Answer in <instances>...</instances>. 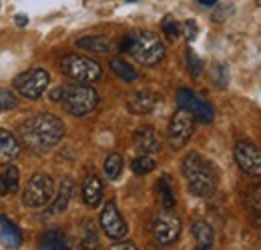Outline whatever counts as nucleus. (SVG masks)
I'll return each mask as SVG.
<instances>
[{
  "label": "nucleus",
  "mask_w": 261,
  "mask_h": 250,
  "mask_svg": "<svg viewBox=\"0 0 261 250\" xmlns=\"http://www.w3.org/2000/svg\"><path fill=\"white\" fill-rule=\"evenodd\" d=\"M100 226H102L105 234L109 238H113V240H121L129 232L127 222L123 220V216H121V212H119V208H117L115 202H107L105 204V208L100 212Z\"/></svg>",
  "instance_id": "f8f14e48"
},
{
  "label": "nucleus",
  "mask_w": 261,
  "mask_h": 250,
  "mask_svg": "<svg viewBox=\"0 0 261 250\" xmlns=\"http://www.w3.org/2000/svg\"><path fill=\"white\" fill-rule=\"evenodd\" d=\"M38 246L42 250H65L68 248V242H66L65 234L61 230H46L40 236Z\"/></svg>",
  "instance_id": "4be33fe9"
},
{
  "label": "nucleus",
  "mask_w": 261,
  "mask_h": 250,
  "mask_svg": "<svg viewBox=\"0 0 261 250\" xmlns=\"http://www.w3.org/2000/svg\"><path fill=\"white\" fill-rule=\"evenodd\" d=\"M76 46L89 52H111V40L107 36L100 34H91V36H83L76 40Z\"/></svg>",
  "instance_id": "6ab92c4d"
},
{
  "label": "nucleus",
  "mask_w": 261,
  "mask_h": 250,
  "mask_svg": "<svg viewBox=\"0 0 261 250\" xmlns=\"http://www.w3.org/2000/svg\"><path fill=\"white\" fill-rule=\"evenodd\" d=\"M181 234V220L171 208H165L159 212L153 222V236L159 244H173Z\"/></svg>",
  "instance_id": "1a4fd4ad"
},
{
  "label": "nucleus",
  "mask_w": 261,
  "mask_h": 250,
  "mask_svg": "<svg viewBox=\"0 0 261 250\" xmlns=\"http://www.w3.org/2000/svg\"><path fill=\"white\" fill-rule=\"evenodd\" d=\"M157 94L151 90H137L127 98V108L133 114H149L157 106Z\"/></svg>",
  "instance_id": "4468645a"
},
{
  "label": "nucleus",
  "mask_w": 261,
  "mask_h": 250,
  "mask_svg": "<svg viewBox=\"0 0 261 250\" xmlns=\"http://www.w3.org/2000/svg\"><path fill=\"white\" fill-rule=\"evenodd\" d=\"M83 200L89 208H97L102 200V182L98 176H89L83 184Z\"/></svg>",
  "instance_id": "f3484780"
},
{
  "label": "nucleus",
  "mask_w": 261,
  "mask_h": 250,
  "mask_svg": "<svg viewBox=\"0 0 261 250\" xmlns=\"http://www.w3.org/2000/svg\"><path fill=\"white\" fill-rule=\"evenodd\" d=\"M48 82H50V76H48V72L44 68H31V70L18 74L14 78V82H12V86L16 88V92L20 96L36 100V98H40L44 94Z\"/></svg>",
  "instance_id": "6e6552de"
},
{
  "label": "nucleus",
  "mask_w": 261,
  "mask_h": 250,
  "mask_svg": "<svg viewBox=\"0 0 261 250\" xmlns=\"http://www.w3.org/2000/svg\"><path fill=\"white\" fill-rule=\"evenodd\" d=\"M55 182L48 174H34L22 192V204L29 208H42L53 200Z\"/></svg>",
  "instance_id": "423d86ee"
},
{
  "label": "nucleus",
  "mask_w": 261,
  "mask_h": 250,
  "mask_svg": "<svg viewBox=\"0 0 261 250\" xmlns=\"http://www.w3.org/2000/svg\"><path fill=\"white\" fill-rule=\"evenodd\" d=\"M155 166H157V162L151 158V154H141V157L135 158V160H133V164H130L133 172H135V174H139V176H145V174L153 172V170H155Z\"/></svg>",
  "instance_id": "393cba45"
},
{
  "label": "nucleus",
  "mask_w": 261,
  "mask_h": 250,
  "mask_svg": "<svg viewBox=\"0 0 261 250\" xmlns=\"http://www.w3.org/2000/svg\"><path fill=\"white\" fill-rule=\"evenodd\" d=\"M113 248L115 250H135L137 246H135L133 242H119V244H115Z\"/></svg>",
  "instance_id": "473e14b6"
},
{
  "label": "nucleus",
  "mask_w": 261,
  "mask_h": 250,
  "mask_svg": "<svg viewBox=\"0 0 261 250\" xmlns=\"http://www.w3.org/2000/svg\"><path fill=\"white\" fill-rule=\"evenodd\" d=\"M193 130H195V118L193 114H189L187 110L179 108L171 122H169V128H167V140H169V146L173 150H181L193 136Z\"/></svg>",
  "instance_id": "0eeeda50"
},
{
  "label": "nucleus",
  "mask_w": 261,
  "mask_h": 250,
  "mask_svg": "<svg viewBox=\"0 0 261 250\" xmlns=\"http://www.w3.org/2000/svg\"><path fill=\"white\" fill-rule=\"evenodd\" d=\"M233 157L241 172H245L247 176H261V148H257L255 144L247 140L237 142Z\"/></svg>",
  "instance_id": "9b49d317"
},
{
  "label": "nucleus",
  "mask_w": 261,
  "mask_h": 250,
  "mask_svg": "<svg viewBox=\"0 0 261 250\" xmlns=\"http://www.w3.org/2000/svg\"><path fill=\"white\" fill-rule=\"evenodd\" d=\"M187 66H189V72L193 78H199L201 72H203V60L197 56L193 50H187Z\"/></svg>",
  "instance_id": "cd10ccee"
},
{
  "label": "nucleus",
  "mask_w": 261,
  "mask_h": 250,
  "mask_svg": "<svg viewBox=\"0 0 261 250\" xmlns=\"http://www.w3.org/2000/svg\"><path fill=\"white\" fill-rule=\"evenodd\" d=\"M20 154V144L12 132L0 128V164H8Z\"/></svg>",
  "instance_id": "2eb2a0df"
},
{
  "label": "nucleus",
  "mask_w": 261,
  "mask_h": 250,
  "mask_svg": "<svg viewBox=\"0 0 261 250\" xmlns=\"http://www.w3.org/2000/svg\"><path fill=\"white\" fill-rule=\"evenodd\" d=\"M27 22H29V18H27V16H22V14H18V16H16V24H18V26H27Z\"/></svg>",
  "instance_id": "72a5a7b5"
},
{
  "label": "nucleus",
  "mask_w": 261,
  "mask_h": 250,
  "mask_svg": "<svg viewBox=\"0 0 261 250\" xmlns=\"http://www.w3.org/2000/svg\"><path fill=\"white\" fill-rule=\"evenodd\" d=\"M129 2H135V0H129Z\"/></svg>",
  "instance_id": "c9c22d12"
},
{
  "label": "nucleus",
  "mask_w": 261,
  "mask_h": 250,
  "mask_svg": "<svg viewBox=\"0 0 261 250\" xmlns=\"http://www.w3.org/2000/svg\"><path fill=\"white\" fill-rule=\"evenodd\" d=\"M72 192H74V184L66 176V178H63V182H61V188H59V194H57L55 202L48 208V214H61V212H65L68 202H70V198H72Z\"/></svg>",
  "instance_id": "a211bd4d"
},
{
  "label": "nucleus",
  "mask_w": 261,
  "mask_h": 250,
  "mask_svg": "<svg viewBox=\"0 0 261 250\" xmlns=\"http://www.w3.org/2000/svg\"><path fill=\"white\" fill-rule=\"evenodd\" d=\"M177 102H179V108H183V110H187L189 114H193V118H197L199 122L209 124V122H213V118H215V112H213L211 104L205 102L203 98H199V96H197L195 92H191L189 88H181V90L177 92Z\"/></svg>",
  "instance_id": "9d476101"
},
{
  "label": "nucleus",
  "mask_w": 261,
  "mask_h": 250,
  "mask_svg": "<svg viewBox=\"0 0 261 250\" xmlns=\"http://www.w3.org/2000/svg\"><path fill=\"white\" fill-rule=\"evenodd\" d=\"M197 32H199V28H197L195 20H185V22H183V26H181V34L185 36V40L193 42V40L197 38Z\"/></svg>",
  "instance_id": "2f4dec72"
},
{
  "label": "nucleus",
  "mask_w": 261,
  "mask_h": 250,
  "mask_svg": "<svg viewBox=\"0 0 261 250\" xmlns=\"http://www.w3.org/2000/svg\"><path fill=\"white\" fill-rule=\"evenodd\" d=\"M191 232H193V236H195L197 240V248H213V230H211V226L207 222L195 220L193 226H191Z\"/></svg>",
  "instance_id": "412c9836"
},
{
  "label": "nucleus",
  "mask_w": 261,
  "mask_h": 250,
  "mask_svg": "<svg viewBox=\"0 0 261 250\" xmlns=\"http://www.w3.org/2000/svg\"><path fill=\"white\" fill-rule=\"evenodd\" d=\"M68 114L72 116H85L89 112H93L98 104V94L93 86H87L85 82L74 84V86H63L61 100Z\"/></svg>",
  "instance_id": "20e7f679"
},
{
  "label": "nucleus",
  "mask_w": 261,
  "mask_h": 250,
  "mask_svg": "<svg viewBox=\"0 0 261 250\" xmlns=\"http://www.w3.org/2000/svg\"><path fill=\"white\" fill-rule=\"evenodd\" d=\"M157 192H159V198H161V204L165 208H173L175 206V194L171 190V184L167 182V178H161L157 182Z\"/></svg>",
  "instance_id": "bb28decb"
},
{
  "label": "nucleus",
  "mask_w": 261,
  "mask_h": 250,
  "mask_svg": "<svg viewBox=\"0 0 261 250\" xmlns=\"http://www.w3.org/2000/svg\"><path fill=\"white\" fill-rule=\"evenodd\" d=\"M181 168H183V176L187 180V186L195 196H209L215 190L217 172L207 158H203L197 152H189L183 160Z\"/></svg>",
  "instance_id": "7ed1b4c3"
},
{
  "label": "nucleus",
  "mask_w": 261,
  "mask_h": 250,
  "mask_svg": "<svg viewBox=\"0 0 261 250\" xmlns=\"http://www.w3.org/2000/svg\"><path fill=\"white\" fill-rule=\"evenodd\" d=\"M121 172H123V157L113 152L111 157L105 160V174H107V178L117 180L121 176Z\"/></svg>",
  "instance_id": "a878e982"
},
{
  "label": "nucleus",
  "mask_w": 261,
  "mask_h": 250,
  "mask_svg": "<svg viewBox=\"0 0 261 250\" xmlns=\"http://www.w3.org/2000/svg\"><path fill=\"white\" fill-rule=\"evenodd\" d=\"M20 136L24 140V146H29L33 152L46 154L63 140L65 126L55 114L42 112L20 126Z\"/></svg>",
  "instance_id": "f257e3e1"
},
{
  "label": "nucleus",
  "mask_w": 261,
  "mask_h": 250,
  "mask_svg": "<svg viewBox=\"0 0 261 250\" xmlns=\"http://www.w3.org/2000/svg\"><path fill=\"white\" fill-rule=\"evenodd\" d=\"M121 50L145 66H153L165 58V44L155 32L149 30H139L129 36H123Z\"/></svg>",
  "instance_id": "f03ea898"
},
{
  "label": "nucleus",
  "mask_w": 261,
  "mask_h": 250,
  "mask_svg": "<svg viewBox=\"0 0 261 250\" xmlns=\"http://www.w3.org/2000/svg\"><path fill=\"white\" fill-rule=\"evenodd\" d=\"M18 182H20L18 168H16V166H6V168L0 172V194H2V196L14 194V192L18 190Z\"/></svg>",
  "instance_id": "aec40b11"
},
{
  "label": "nucleus",
  "mask_w": 261,
  "mask_h": 250,
  "mask_svg": "<svg viewBox=\"0 0 261 250\" xmlns=\"http://www.w3.org/2000/svg\"><path fill=\"white\" fill-rule=\"evenodd\" d=\"M199 4L201 6H213V4H217V0H199Z\"/></svg>",
  "instance_id": "f704fd0d"
},
{
  "label": "nucleus",
  "mask_w": 261,
  "mask_h": 250,
  "mask_svg": "<svg viewBox=\"0 0 261 250\" xmlns=\"http://www.w3.org/2000/svg\"><path fill=\"white\" fill-rule=\"evenodd\" d=\"M211 78H213V82H215L219 88H225V86H227V70H225V66L215 64L213 70H211Z\"/></svg>",
  "instance_id": "c756f323"
},
{
  "label": "nucleus",
  "mask_w": 261,
  "mask_h": 250,
  "mask_svg": "<svg viewBox=\"0 0 261 250\" xmlns=\"http://www.w3.org/2000/svg\"><path fill=\"white\" fill-rule=\"evenodd\" d=\"M133 142H135V148H137L141 154H155V152L161 150V140H159L155 128H151V126L139 128V130L135 132Z\"/></svg>",
  "instance_id": "ddd939ff"
},
{
  "label": "nucleus",
  "mask_w": 261,
  "mask_h": 250,
  "mask_svg": "<svg viewBox=\"0 0 261 250\" xmlns=\"http://www.w3.org/2000/svg\"><path fill=\"white\" fill-rule=\"evenodd\" d=\"M0 242L6 248H18L22 244V232L18 230V226L2 214H0Z\"/></svg>",
  "instance_id": "dca6fc26"
},
{
  "label": "nucleus",
  "mask_w": 261,
  "mask_h": 250,
  "mask_svg": "<svg viewBox=\"0 0 261 250\" xmlns=\"http://www.w3.org/2000/svg\"><path fill=\"white\" fill-rule=\"evenodd\" d=\"M111 70L121 78V80H125V82H135L137 80V70L127 64L125 60H121V58H113L111 60Z\"/></svg>",
  "instance_id": "b1692460"
},
{
  "label": "nucleus",
  "mask_w": 261,
  "mask_h": 250,
  "mask_svg": "<svg viewBox=\"0 0 261 250\" xmlns=\"http://www.w3.org/2000/svg\"><path fill=\"white\" fill-rule=\"evenodd\" d=\"M245 204H247V208H249L251 218L255 220L257 224H261V184L253 186L249 192H247V196H245Z\"/></svg>",
  "instance_id": "5701e85b"
},
{
  "label": "nucleus",
  "mask_w": 261,
  "mask_h": 250,
  "mask_svg": "<svg viewBox=\"0 0 261 250\" xmlns=\"http://www.w3.org/2000/svg\"><path fill=\"white\" fill-rule=\"evenodd\" d=\"M163 32L167 38H171V40H175L177 36H179V32H181V28H179V22L175 20V18H171V16H167L163 20Z\"/></svg>",
  "instance_id": "7c9ffc66"
},
{
  "label": "nucleus",
  "mask_w": 261,
  "mask_h": 250,
  "mask_svg": "<svg viewBox=\"0 0 261 250\" xmlns=\"http://www.w3.org/2000/svg\"><path fill=\"white\" fill-rule=\"evenodd\" d=\"M61 70L70 80L85 82V84L95 82L102 74V68H100V64L97 60L81 56V54H68V56H65L63 63H61Z\"/></svg>",
  "instance_id": "39448f33"
},
{
  "label": "nucleus",
  "mask_w": 261,
  "mask_h": 250,
  "mask_svg": "<svg viewBox=\"0 0 261 250\" xmlns=\"http://www.w3.org/2000/svg\"><path fill=\"white\" fill-rule=\"evenodd\" d=\"M16 104H18V100L14 94L6 88H0V110H12V108H16Z\"/></svg>",
  "instance_id": "c85d7f7f"
}]
</instances>
